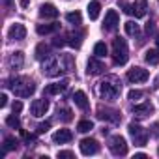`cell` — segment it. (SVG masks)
<instances>
[{"label": "cell", "instance_id": "1", "mask_svg": "<svg viewBox=\"0 0 159 159\" xmlns=\"http://www.w3.org/2000/svg\"><path fill=\"white\" fill-rule=\"evenodd\" d=\"M98 94L105 101H116L120 98V94H122V81H120V77H116V75L105 77L103 81L99 83Z\"/></svg>", "mask_w": 159, "mask_h": 159}, {"label": "cell", "instance_id": "2", "mask_svg": "<svg viewBox=\"0 0 159 159\" xmlns=\"http://www.w3.org/2000/svg\"><path fill=\"white\" fill-rule=\"evenodd\" d=\"M8 86L13 90V94L17 98H30L36 92V84L28 77H15L11 81H8Z\"/></svg>", "mask_w": 159, "mask_h": 159}, {"label": "cell", "instance_id": "3", "mask_svg": "<svg viewBox=\"0 0 159 159\" xmlns=\"http://www.w3.org/2000/svg\"><path fill=\"white\" fill-rule=\"evenodd\" d=\"M129 58V51H127V43L124 38H116L112 41V60L116 66H124Z\"/></svg>", "mask_w": 159, "mask_h": 159}, {"label": "cell", "instance_id": "4", "mask_svg": "<svg viewBox=\"0 0 159 159\" xmlns=\"http://www.w3.org/2000/svg\"><path fill=\"white\" fill-rule=\"evenodd\" d=\"M127 131H129V135H131V139L137 146H144L148 142V131L144 127H140L139 124H129Z\"/></svg>", "mask_w": 159, "mask_h": 159}, {"label": "cell", "instance_id": "5", "mask_svg": "<svg viewBox=\"0 0 159 159\" xmlns=\"http://www.w3.org/2000/svg\"><path fill=\"white\" fill-rule=\"evenodd\" d=\"M109 150L112 152V155H125L127 153V142H125V139L124 137H120V135H114V137H111V140H109Z\"/></svg>", "mask_w": 159, "mask_h": 159}, {"label": "cell", "instance_id": "6", "mask_svg": "<svg viewBox=\"0 0 159 159\" xmlns=\"http://www.w3.org/2000/svg\"><path fill=\"white\" fill-rule=\"evenodd\" d=\"M127 79H129L131 83L139 84V83H146V81H148V79H150V73H148V69H144V67H133V69L127 71Z\"/></svg>", "mask_w": 159, "mask_h": 159}, {"label": "cell", "instance_id": "7", "mask_svg": "<svg viewBox=\"0 0 159 159\" xmlns=\"http://www.w3.org/2000/svg\"><path fill=\"white\" fill-rule=\"evenodd\" d=\"M41 71H43L45 77H56V75L60 73V64H58V60L49 56L47 60H43V67H41Z\"/></svg>", "mask_w": 159, "mask_h": 159}, {"label": "cell", "instance_id": "8", "mask_svg": "<svg viewBox=\"0 0 159 159\" xmlns=\"http://www.w3.org/2000/svg\"><path fill=\"white\" fill-rule=\"evenodd\" d=\"M79 146H81L83 155H94V153L99 152V142L96 139H83Z\"/></svg>", "mask_w": 159, "mask_h": 159}, {"label": "cell", "instance_id": "9", "mask_svg": "<svg viewBox=\"0 0 159 159\" xmlns=\"http://www.w3.org/2000/svg\"><path fill=\"white\" fill-rule=\"evenodd\" d=\"M98 118L99 120H109V122H114V124H118L120 120H122V116H120V112L118 111H114V109H103V107H99L98 109Z\"/></svg>", "mask_w": 159, "mask_h": 159}, {"label": "cell", "instance_id": "10", "mask_svg": "<svg viewBox=\"0 0 159 159\" xmlns=\"http://www.w3.org/2000/svg\"><path fill=\"white\" fill-rule=\"evenodd\" d=\"M118 25H120V17H118V13H116L114 10H109L107 15H105V21H103V28H105L107 32H112V30H116Z\"/></svg>", "mask_w": 159, "mask_h": 159}, {"label": "cell", "instance_id": "11", "mask_svg": "<svg viewBox=\"0 0 159 159\" xmlns=\"http://www.w3.org/2000/svg\"><path fill=\"white\" fill-rule=\"evenodd\" d=\"M30 111H32V114L36 116V118H39V116H43L47 111H49V99H34L32 101V105H30Z\"/></svg>", "mask_w": 159, "mask_h": 159}, {"label": "cell", "instance_id": "12", "mask_svg": "<svg viewBox=\"0 0 159 159\" xmlns=\"http://www.w3.org/2000/svg\"><path fill=\"white\" fill-rule=\"evenodd\" d=\"M8 36H10V39H15V41L25 39V38H26V28H25V25H21V23L11 25V28L8 30Z\"/></svg>", "mask_w": 159, "mask_h": 159}, {"label": "cell", "instance_id": "13", "mask_svg": "<svg viewBox=\"0 0 159 159\" xmlns=\"http://www.w3.org/2000/svg\"><path fill=\"white\" fill-rule=\"evenodd\" d=\"M103 69H105V66H103V62L98 60V58H90L88 64H86V73H88V75H101Z\"/></svg>", "mask_w": 159, "mask_h": 159}, {"label": "cell", "instance_id": "14", "mask_svg": "<svg viewBox=\"0 0 159 159\" xmlns=\"http://www.w3.org/2000/svg\"><path fill=\"white\" fill-rule=\"evenodd\" d=\"M148 13V2L146 0H135L131 4V15L135 17H144Z\"/></svg>", "mask_w": 159, "mask_h": 159}, {"label": "cell", "instance_id": "15", "mask_svg": "<svg viewBox=\"0 0 159 159\" xmlns=\"http://www.w3.org/2000/svg\"><path fill=\"white\" fill-rule=\"evenodd\" d=\"M153 112V105L152 103H140V105H135L133 107V114L139 116V118H144V116H150Z\"/></svg>", "mask_w": 159, "mask_h": 159}, {"label": "cell", "instance_id": "16", "mask_svg": "<svg viewBox=\"0 0 159 159\" xmlns=\"http://www.w3.org/2000/svg\"><path fill=\"white\" fill-rule=\"evenodd\" d=\"M71 139H73V135H71L69 129H58V131L52 135V140H54L56 144H67Z\"/></svg>", "mask_w": 159, "mask_h": 159}, {"label": "cell", "instance_id": "17", "mask_svg": "<svg viewBox=\"0 0 159 159\" xmlns=\"http://www.w3.org/2000/svg\"><path fill=\"white\" fill-rule=\"evenodd\" d=\"M39 17H43V19H56L58 17V10L52 4H43L39 8Z\"/></svg>", "mask_w": 159, "mask_h": 159}, {"label": "cell", "instance_id": "18", "mask_svg": "<svg viewBox=\"0 0 159 159\" xmlns=\"http://www.w3.org/2000/svg\"><path fill=\"white\" fill-rule=\"evenodd\" d=\"M66 88H67V81H60V83L49 84V86L45 88V96H56V94H62Z\"/></svg>", "mask_w": 159, "mask_h": 159}, {"label": "cell", "instance_id": "19", "mask_svg": "<svg viewBox=\"0 0 159 159\" xmlns=\"http://www.w3.org/2000/svg\"><path fill=\"white\" fill-rule=\"evenodd\" d=\"M73 101H75V105H77L79 109H83V111L88 109V98H86V94H84L83 90H77V92L73 94Z\"/></svg>", "mask_w": 159, "mask_h": 159}, {"label": "cell", "instance_id": "20", "mask_svg": "<svg viewBox=\"0 0 159 159\" xmlns=\"http://www.w3.org/2000/svg\"><path fill=\"white\" fill-rule=\"evenodd\" d=\"M23 66H25V54H23L21 51L13 52V54L10 56V67H11V69H21Z\"/></svg>", "mask_w": 159, "mask_h": 159}, {"label": "cell", "instance_id": "21", "mask_svg": "<svg viewBox=\"0 0 159 159\" xmlns=\"http://www.w3.org/2000/svg\"><path fill=\"white\" fill-rule=\"evenodd\" d=\"M83 38H84L83 32H71V34H67V43H69L71 47L79 49V47L83 45Z\"/></svg>", "mask_w": 159, "mask_h": 159}, {"label": "cell", "instance_id": "22", "mask_svg": "<svg viewBox=\"0 0 159 159\" xmlns=\"http://www.w3.org/2000/svg\"><path fill=\"white\" fill-rule=\"evenodd\" d=\"M58 28H60V25H58V23H51V25H38V26H36V32H38L39 36H45V34L56 32Z\"/></svg>", "mask_w": 159, "mask_h": 159}, {"label": "cell", "instance_id": "23", "mask_svg": "<svg viewBox=\"0 0 159 159\" xmlns=\"http://www.w3.org/2000/svg\"><path fill=\"white\" fill-rule=\"evenodd\" d=\"M88 17L92 19V21H96L98 17H99V11H101V4L98 2V0H92V2L88 4Z\"/></svg>", "mask_w": 159, "mask_h": 159}, {"label": "cell", "instance_id": "24", "mask_svg": "<svg viewBox=\"0 0 159 159\" xmlns=\"http://www.w3.org/2000/svg\"><path fill=\"white\" fill-rule=\"evenodd\" d=\"M49 56H51V49H49V45L39 43V45L36 47V58H38V60H47Z\"/></svg>", "mask_w": 159, "mask_h": 159}, {"label": "cell", "instance_id": "25", "mask_svg": "<svg viewBox=\"0 0 159 159\" xmlns=\"http://www.w3.org/2000/svg\"><path fill=\"white\" fill-rule=\"evenodd\" d=\"M144 58H146V62H148V64L155 66V64H159V51L150 49V51H146V52H144Z\"/></svg>", "mask_w": 159, "mask_h": 159}, {"label": "cell", "instance_id": "26", "mask_svg": "<svg viewBox=\"0 0 159 159\" xmlns=\"http://www.w3.org/2000/svg\"><path fill=\"white\" fill-rule=\"evenodd\" d=\"M124 28H125V34H127V36H139V32H140L139 25L133 23V21H127V23L124 25Z\"/></svg>", "mask_w": 159, "mask_h": 159}, {"label": "cell", "instance_id": "27", "mask_svg": "<svg viewBox=\"0 0 159 159\" xmlns=\"http://www.w3.org/2000/svg\"><path fill=\"white\" fill-rule=\"evenodd\" d=\"M94 129V124L90 122V120H81L77 124V131L79 133H88V131H92Z\"/></svg>", "mask_w": 159, "mask_h": 159}, {"label": "cell", "instance_id": "28", "mask_svg": "<svg viewBox=\"0 0 159 159\" xmlns=\"http://www.w3.org/2000/svg\"><path fill=\"white\" fill-rule=\"evenodd\" d=\"M17 144H19V140H17L15 137H6V139H4V153H6V152H11V150H15V148H17Z\"/></svg>", "mask_w": 159, "mask_h": 159}, {"label": "cell", "instance_id": "29", "mask_svg": "<svg viewBox=\"0 0 159 159\" xmlns=\"http://www.w3.org/2000/svg\"><path fill=\"white\" fill-rule=\"evenodd\" d=\"M94 54H96L98 58H103V56H107V45H105L103 41L96 43V47H94Z\"/></svg>", "mask_w": 159, "mask_h": 159}, {"label": "cell", "instance_id": "30", "mask_svg": "<svg viewBox=\"0 0 159 159\" xmlns=\"http://www.w3.org/2000/svg\"><path fill=\"white\" fill-rule=\"evenodd\" d=\"M6 124L11 127V129H21V122H19V118H17V114L13 112L11 116H8L6 118Z\"/></svg>", "mask_w": 159, "mask_h": 159}, {"label": "cell", "instance_id": "31", "mask_svg": "<svg viewBox=\"0 0 159 159\" xmlns=\"http://www.w3.org/2000/svg\"><path fill=\"white\" fill-rule=\"evenodd\" d=\"M66 19H67V23H71V25H81V13L79 11H71V13H67L66 15Z\"/></svg>", "mask_w": 159, "mask_h": 159}, {"label": "cell", "instance_id": "32", "mask_svg": "<svg viewBox=\"0 0 159 159\" xmlns=\"http://www.w3.org/2000/svg\"><path fill=\"white\" fill-rule=\"evenodd\" d=\"M62 62H64V66H66V71L75 69V60H73L71 54H64V56H62Z\"/></svg>", "mask_w": 159, "mask_h": 159}, {"label": "cell", "instance_id": "33", "mask_svg": "<svg viewBox=\"0 0 159 159\" xmlns=\"http://www.w3.org/2000/svg\"><path fill=\"white\" fill-rule=\"evenodd\" d=\"M58 118H60L62 122H71V120H73V112H71L69 109H62V111L58 112Z\"/></svg>", "mask_w": 159, "mask_h": 159}, {"label": "cell", "instance_id": "34", "mask_svg": "<svg viewBox=\"0 0 159 159\" xmlns=\"http://www.w3.org/2000/svg\"><path fill=\"white\" fill-rule=\"evenodd\" d=\"M64 39H66L64 36H54V39H52V45L60 49V47H64V45H66V41H64Z\"/></svg>", "mask_w": 159, "mask_h": 159}, {"label": "cell", "instance_id": "35", "mask_svg": "<svg viewBox=\"0 0 159 159\" xmlns=\"http://www.w3.org/2000/svg\"><path fill=\"white\" fill-rule=\"evenodd\" d=\"M127 98H129L131 101H137V99L142 98V92H140V90H131V92L127 94Z\"/></svg>", "mask_w": 159, "mask_h": 159}, {"label": "cell", "instance_id": "36", "mask_svg": "<svg viewBox=\"0 0 159 159\" xmlns=\"http://www.w3.org/2000/svg\"><path fill=\"white\" fill-rule=\"evenodd\" d=\"M49 129H51V122H41L36 131H38V133H47Z\"/></svg>", "mask_w": 159, "mask_h": 159}, {"label": "cell", "instance_id": "37", "mask_svg": "<svg viewBox=\"0 0 159 159\" xmlns=\"http://www.w3.org/2000/svg\"><path fill=\"white\" fill-rule=\"evenodd\" d=\"M58 157H60V159H71V157H73V152H69V150L58 152Z\"/></svg>", "mask_w": 159, "mask_h": 159}, {"label": "cell", "instance_id": "38", "mask_svg": "<svg viewBox=\"0 0 159 159\" xmlns=\"http://www.w3.org/2000/svg\"><path fill=\"white\" fill-rule=\"evenodd\" d=\"M11 109H13V112H15V114H19V112L23 111V103H21V101H15V103L11 105Z\"/></svg>", "mask_w": 159, "mask_h": 159}, {"label": "cell", "instance_id": "39", "mask_svg": "<svg viewBox=\"0 0 159 159\" xmlns=\"http://www.w3.org/2000/svg\"><path fill=\"white\" fill-rule=\"evenodd\" d=\"M153 32H155V26H153V23H148V25H146V34L150 36V34H153Z\"/></svg>", "mask_w": 159, "mask_h": 159}, {"label": "cell", "instance_id": "40", "mask_svg": "<svg viewBox=\"0 0 159 159\" xmlns=\"http://www.w3.org/2000/svg\"><path fill=\"white\" fill-rule=\"evenodd\" d=\"M6 105H8V96L2 94V96H0V107H6Z\"/></svg>", "mask_w": 159, "mask_h": 159}, {"label": "cell", "instance_id": "41", "mask_svg": "<svg viewBox=\"0 0 159 159\" xmlns=\"http://www.w3.org/2000/svg\"><path fill=\"white\" fill-rule=\"evenodd\" d=\"M23 137H25V140L30 144V142H34V135H28L26 131H23Z\"/></svg>", "mask_w": 159, "mask_h": 159}, {"label": "cell", "instance_id": "42", "mask_svg": "<svg viewBox=\"0 0 159 159\" xmlns=\"http://www.w3.org/2000/svg\"><path fill=\"white\" fill-rule=\"evenodd\" d=\"M30 4V0H21V8H26Z\"/></svg>", "mask_w": 159, "mask_h": 159}, {"label": "cell", "instance_id": "43", "mask_svg": "<svg viewBox=\"0 0 159 159\" xmlns=\"http://www.w3.org/2000/svg\"><path fill=\"white\" fill-rule=\"evenodd\" d=\"M135 157H137V159H144V157H146V153H137Z\"/></svg>", "mask_w": 159, "mask_h": 159}, {"label": "cell", "instance_id": "44", "mask_svg": "<svg viewBox=\"0 0 159 159\" xmlns=\"http://www.w3.org/2000/svg\"><path fill=\"white\" fill-rule=\"evenodd\" d=\"M155 43H157V49H159V38H157V39H155Z\"/></svg>", "mask_w": 159, "mask_h": 159}, {"label": "cell", "instance_id": "45", "mask_svg": "<svg viewBox=\"0 0 159 159\" xmlns=\"http://www.w3.org/2000/svg\"><path fill=\"white\" fill-rule=\"evenodd\" d=\"M157 153H159V150H157Z\"/></svg>", "mask_w": 159, "mask_h": 159}, {"label": "cell", "instance_id": "46", "mask_svg": "<svg viewBox=\"0 0 159 159\" xmlns=\"http://www.w3.org/2000/svg\"><path fill=\"white\" fill-rule=\"evenodd\" d=\"M157 2H159V0H157Z\"/></svg>", "mask_w": 159, "mask_h": 159}]
</instances>
